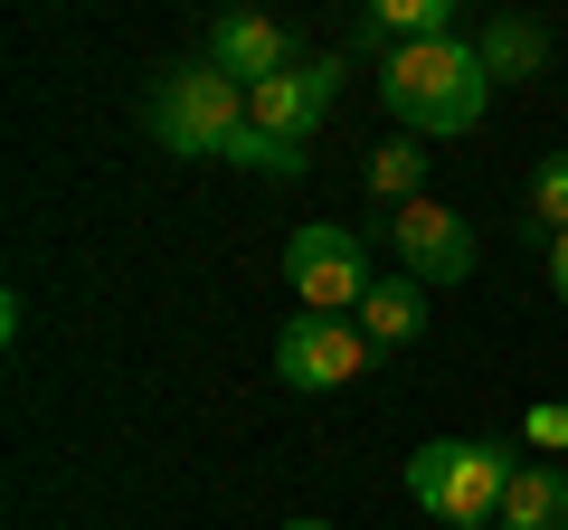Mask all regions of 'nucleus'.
I'll return each mask as SVG.
<instances>
[{
	"mask_svg": "<svg viewBox=\"0 0 568 530\" xmlns=\"http://www.w3.org/2000/svg\"><path fill=\"white\" fill-rule=\"evenodd\" d=\"M521 436L540 446V465H559V455H568V398H540V408L521 417Z\"/></svg>",
	"mask_w": 568,
	"mask_h": 530,
	"instance_id": "dca6fc26",
	"label": "nucleus"
},
{
	"mask_svg": "<svg viewBox=\"0 0 568 530\" xmlns=\"http://www.w3.org/2000/svg\"><path fill=\"white\" fill-rule=\"evenodd\" d=\"M200 58L219 67L227 85H246V95H256V85H275L284 67H294V39H284V20H265V10H219Z\"/></svg>",
	"mask_w": 568,
	"mask_h": 530,
	"instance_id": "6e6552de",
	"label": "nucleus"
},
{
	"mask_svg": "<svg viewBox=\"0 0 568 530\" xmlns=\"http://www.w3.org/2000/svg\"><path fill=\"white\" fill-rule=\"evenodd\" d=\"M549 285H559V304H568V237H549Z\"/></svg>",
	"mask_w": 568,
	"mask_h": 530,
	"instance_id": "f3484780",
	"label": "nucleus"
},
{
	"mask_svg": "<svg viewBox=\"0 0 568 530\" xmlns=\"http://www.w3.org/2000/svg\"><path fill=\"white\" fill-rule=\"evenodd\" d=\"M530 218H540L549 237H568V152H549V162L530 171Z\"/></svg>",
	"mask_w": 568,
	"mask_h": 530,
	"instance_id": "2eb2a0df",
	"label": "nucleus"
},
{
	"mask_svg": "<svg viewBox=\"0 0 568 530\" xmlns=\"http://www.w3.org/2000/svg\"><path fill=\"white\" fill-rule=\"evenodd\" d=\"M511 446L503 436H436L407 455V502L436 511L446 530H503V492H511Z\"/></svg>",
	"mask_w": 568,
	"mask_h": 530,
	"instance_id": "f03ea898",
	"label": "nucleus"
},
{
	"mask_svg": "<svg viewBox=\"0 0 568 530\" xmlns=\"http://www.w3.org/2000/svg\"><path fill=\"white\" fill-rule=\"evenodd\" d=\"M152 143L181 152V162H227V143L246 133V85H227L209 58H181L162 67V85H152Z\"/></svg>",
	"mask_w": 568,
	"mask_h": 530,
	"instance_id": "7ed1b4c3",
	"label": "nucleus"
},
{
	"mask_svg": "<svg viewBox=\"0 0 568 530\" xmlns=\"http://www.w3.org/2000/svg\"><path fill=\"white\" fill-rule=\"evenodd\" d=\"M342 77H351L342 58H294L275 85H256V95H246V123H265L275 143H304L313 123L342 104Z\"/></svg>",
	"mask_w": 568,
	"mask_h": 530,
	"instance_id": "0eeeda50",
	"label": "nucleus"
},
{
	"mask_svg": "<svg viewBox=\"0 0 568 530\" xmlns=\"http://www.w3.org/2000/svg\"><path fill=\"white\" fill-rule=\"evenodd\" d=\"M284 285H294V304L304 313H332V323H361V304H369V256H361V237L351 227H332V218H304L294 237H284Z\"/></svg>",
	"mask_w": 568,
	"mask_h": 530,
	"instance_id": "20e7f679",
	"label": "nucleus"
},
{
	"mask_svg": "<svg viewBox=\"0 0 568 530\" xmlns=\"http://www.w3.org/2000/svg\"><path fill=\"white\" fill-rule=\"evenodd\" d=\"M227 162H237V171H256V181H304V162H313V152H304V143H275L265 123H246L237 143H227Z\"/></svg>",
	"mask_w": 568,
	"mask_h": 530,
	"instance_id": "4468645a",
	"label": "nucleus"
},
{
	"mask_svg": "<svg viewBox=\"0 0 568 530\" xmlns=\"http://www.w3.org/2000/svg\"><path fill=\"white\" fill-rule=\"evenodd\" d=\"M379 104L398 114V133L417 143H446V133H474L493 104V77H484V48L474 39H426V48H398L379 67Z\"/></svg>",
	"mask_w": 568,
	"mask_h": 530,
	"instance_id": "f257e3e1",
	"label": "nucleus"
},
{
	"mask_svg": "<svg viewBox=\"0 0 568 530\" xmlns=\"http://www.w3.org/2000/svg\"><path fill=\"white\" fill-rule=\"evenodd\" d=\"M474 48H484V77H493V85H521V77H540V67H549V20L503 10V20H493Z\"/></svg>",
	"mask_w": 568,
	"mask_h": 530,
	"instance_id": "9d476101",
	"label": "nucleus"
},
{
	"mask_svg": "<svg viewBox=\"0 0 568 530\" xmlns=\"http://www.w3.org/2000/svg\"><path fill=\"white\" fill-rule=\"evenodd\" d=\"M361 58H398V48H426V39H455V0H379V10H361Z\"/></svg>",
	"mask_w": 568,
	"mask_h": 530,
	"instance_id": "1a4fd4ad",
	"label": "nucleus"
},
{
	"mask_svg": "<svg viewBox=\"0 0 568 530\" xmlns=\"http://www.w3.org/2000/svg\"><path fill=\"white\" fill-rule=\"evenodd\" d=\"M284 530H332V521H284Z\"/></svg>",
	"mask_w": 568,
	"mask_h": 530,
	"instance_id": "a211bd4d",
	"label": "nucleus"
},
{
	"mask_svg": "<svg viewBox=\"0 0 568 530\" xmlns=\"http://www.w3.org/2000/svg\"><path fill=\"white\" fill-rule=\"evenodd\" d=\"M361 332H369V350H407L426 332V285L417 275H379L369 304H361Z\"/></svg>",
	"mask_w": 568,
	"mask_h": 530,
	"instance_id": "9b49d317",
	"label": "nucleus"
},
{
	"mask_svg": "<svg viewBox=\"0 0 568 530\" xmlns=\"http://www.w3.org/2000/svg\"><path fill=\"white\" fill-rule=\"evenodd\" d=\"M369 360H379L369 332H361V323H332V313H294V323L275 332V379H284V388H313V398H323V388L369 379Z\"/></svg>",
	"mask_w": 568,
	"mask_h": 530,
	"instance_id": "39448f33",
	"label": "nucleus"
},
{
	"mask_svg": "<svg viewBox=\"0 0 568 530\" xmlns=\"http://www.w3.org/2000/svg\"><path fill=\"white\" fill-rule=\"evenodd\" d=\"M417 181H426V143H417V133H388V143L369 152V190H379L388 208H407V200H426Z\"/></svg>",
	"mask_w": 568,
	"mask_h": 530,
	"instance_id": "ddd939ff",
	"label": "nucleus"
},
{
	"mask_svg": "<svg viewBox=\"0 0 568 530\" xmlns=\"http://www.w3.org/2000/svg\"><path fill=\"white\" fill-rule=\"evenodd\" d=\"M388 246H398V275H417V285H465L474 275V227H465V208H446V200L388 208Z\"/></svg>",
	"mask_w": 568,
	"mask_h": 530,
	"instance_id": "423d86ee",
	"label": "nucleus"
},
{
	"mask_svg": "<svg viewBox=\"0 0 568 530\" xmlns=\"http://www.w3.org/2000/svg\"><path fill=\"white\" fill-rule=\"evenodd\" d=\"M503 530H568V465H521L511 473Z\"/></svg>",
	"mask_w": 568,
	"mask_h": 530,
	"instance_id": "f8f14e48",
	"label": "nucleus"
}]
</instances>
